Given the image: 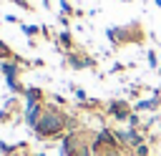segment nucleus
Listing matches in <instances>:
<instances>
[{"mask_svg":"<svg viewBox=\"0 0 161 156\" xmlns=\"http://www.w3.org/2000/svg\"><path fill=\"white\" fill-rule=\"evenodd\" d=\"M73 156H93V146H91V143L86 141V143H83L80 148H75V153H73Z\"/></svg>","mask_w":161,"mask_h":156,"instance_id":"obj_15","label":"nucleus"},{"mask_svg":"<svg viewBox=\"0 0 161 156\" xmlns=\"http://www.w3.org/2000/svg\"><path fill=\"white\" fill-rule=\"evenodd\" d=\"M13 5H18V8H23V10H28V13H33L35 8H33V3H28V0H10Z\"/></svg>","mask_w":161,"mask_h":156,"instance_id":"obj_18","label":"nucleus"},{"mask_svg":"<svg viewBox=\"0 0 161 156\" xmlns=\"http://www.w3.org/2000/svg\"><path fill=\"white\" fill-rule=\"evenodd\" d=\"M5 121H10V111L8 108H0V123H5Z\"/></svg>","mask_w":161,"mask_h":156,"instance_id":"obj_21","label":"nucleus"},{"mask_svg":"<svg viewBox=\"0 0 161 156\" xmlns=\"http://www.w3.org/2000/svg\"><path fill=\"white\" fill-rule=\"evenodd\" d=\"M146 58H148V68H153V70H156V68H158V53L151 48V50L146 53Z\"/></svg>","mask_w":161,"mask_h":156,"instance_id":"obj_14","label":"nucleus"},{"mask_svg":"<svg viewBox=\"0 0 161 156\" xmlns=\"http://www.w3.org/2000/svg\"><path fill=\"white\" fill-rule=\"evenodd\" d=\"M58 23H60V25H63V28H68V25H70V18H68V15H63V13H60V15H58Z\"/></svg>","mask_w":161,"mask_h":156,"instance_id":"obj_20","label":"nucleus"},{"mask_svg":"<svg viewBox=\"0 0 161 156\" xmlns=\"http://www.w3.org/2000/svg\"><path fill=\"white\" fill-rule=\"evenodd\" d=\"M60 13L63 15H75V10H73V5L68 0H60Z\"/></svg>","mask_w":161,"mask_h":156,"instance_id":"obj_17","label":"nucleus"},{"mask_svg":"<svg viewBox=\"0 0 161 156\" xmlns=\"http://www.w3.org/2000/svg\"><path fill=\"white\" fill-rule=\"evenodd\" d=\"M20 30H23V35L30 40V38H35V35L43 33V25H25V23H20Z\"/></svg>","mask_w":161,"mask_h":156,"instance_id":"obj_12","label":"nucleus"},{"mask_svg":"<svg viewBox=\"0 0 161 156\" xmlns=\"http://www.w3.org/2000/svg\"><path fill=\"white\" fill-rule=\"evenodd\" d=\"M5 23H20V20H18L15 15H5Z\"/></svg>","mask_w":161,"mask_h":156,"instance_id":"obj_24","label":"nucleus"},{"mask_svg":"<svg viewBox=\"0 0 161 156\" xmlns=\"http://www.w3.org/2000/svg\"><path fill=\"white\" fill-rule=\"evenodd\" d=\"M38 156H48V153H38Z\"/></svg>","mask_w":161,"mask_h":156,"instance_id":"obj_27","label":"nucleus"},{"mask_svg":"<svg viewBox=\"0 0 161 156\" xmlns=\"http://www.w3.org/2000/svg\"><path fill=\"white\" fill-rule=\"evenodd\" d=\"M23 98H25V106H35V103H43L45 93H43V88H38V86H28Z\"/></svg>","mask_w":161,"mask_h":156,"instance_id":"obj_9","label":"nucleus"},{"mask_svg":"<svg viewBox=\"0 0 161 156\" xmlns=\"http://www.w3.org/2000/svg\"><path fill=\"white\" fill-rule=\"evenodd\" d=\"M70 88H73V93H75L78 103H86V101H88V96H86V91H83V88H78V86H70Z\"/></svg>","mask_w":161,"mask_h":156,"instance_id":"obj_16","label":"nucleus"},{"mask_svg":"<svg viewBox=\"0 0 161 156\" xmlns=\"http://www.w3.org/2000/svg\"><path fill=\"white\" fill-rule=\"evenodd\" d=\"M43 111H45V103L25 106V113H23V121H25V126L35 128V126H38V121H40V116H43Z\"/></svg>","mask_w":161,"mask_h":156,"instance_id":"obj_6","label":"nucleus"},{"mask_svg":"<svg viewBox=\"0 0 161 156\" xmlns=\"http://www.w3.org/2000/svg\"><path fill=\"white\" fill-rule=\"evenodd\" d=\"M20 60H0V73L5 75V81H13L20 75Z\"/></svg>","mask_w":161,"mask_h":156,"instance_id":"obj_7","label":"nucleus"},{"mask_svg":"<svg viewBox=\"0 0 161 156\" xmlns=\"http://www.w3.org/2000/svg\"><path fill=\"white\" fill-rule=\"evenodd\" d=\"M123 68H126L123 63H113V68H111V73H118V70H123Z\"/></svg>","mask_w":161,"mask_h":156,"instance_id":"obj_22","label":"nucleus"},{"mask_svg":"<svg viewBox=\"0 0 161 156\" xmlns=\"http://www.w3.org/2000/svg\"><path fill=\"white\" fill-rule=\"evenodd\" d=\"M138 123H141V121H138V113L133 111V113H131V118H128V126H131V128H138Z\"/></svg>","mask_w":161,"mask_h":156,"instance_id":"obj_19","label":"nucleus"},{"mask_svg":"<svg viewBox=\"0 0 161 156\" xmlns=\"http://www.w3.org/2000/svg\"><path fill=\"white\" fill-rule=\"evenodd\" d=\"M153 3H156V5H158V8H161V0H153Z\"/></svg>","mask_w":161,"mask_h":156,"instance_id":"obj_26","label":"nucleus"},{"mask_svg":"<svg viewBox=\"0 0 161 156\" xmlns=\"http://www.w3.org/2000/svg\"><path fill=\"white\" fill-rule=\"evenodd\" d=\"M116 38H118V45H126V43H143V28L141 23H128V25H116Z\"/></svg>","mask_w":161,"mask_h":156,"instance_id":"obj_2","label":"nucleus"},{"mask_svg":"<svg viewBox=\"0 0 161 156\" xmlns=\"http://www.w3.org/2000/svg\"><path fill=\"white\" fill-rule=\"evenodd\" d=\"M158 108H161V96H151V98H143V101H136V103H133V111H136V113L158 111Z\"/></svg>","mask_w":161,"mask_h":156,"instance_id":"obj_8","label":"nucleus"},{"mask_svg":"<svg viewBox=\"0 0 161 156\" xmlns=\"http://www.w3.org/2000/svg\"><path fill=\"white\" fill-rule=\"evenodd\" d=\"M53 101H55V103H60V106H63V103H65V98H63V96H60V93H55V96H53Z\"/></svg>","mask_w":161,"mask_h":156,"instance_id":"obj_23","label":"nucleus"},{"mask_svg":"<svg viewBox=\"0 0 161 156\" xmlns=\"http://www.w3.org/2000/svg\"><path fill=\"white\" fill-rule=\"evenodd\" d=\"M116 138H118L121 146H131V148L146 143V141H143V133H141L138 128H116Z\"/></svg>","mask_w":161,"mask_h":156,"instance_id":"obj_5","label":"nucleus"},{"mask_svg":"<svg viewBox=\"0 0 161 156\" xmlns=\"http://www.w3.org/2000/svg\"><path fill=\"white\" fill-rule=\"evenodd\" d=\"M65 65L73 70H86V68H96V58L78 53V50H70V53H65Z\"/></svg>","mask_w":161,"mask_h":156,"instance_id":"obj_4","label":"nucleus"},{"mask_svg":"<svg viewBox=\"0 0 161 156\" xmlns=\"http://www.w3.org/2000/svg\"><path fill=\"white\" fill-rule=\"evenodd\" d=\"M55 43H58V50H60V48H63L65 53L75 50V48H73V35H70L68 30H60V33L55 35Z\"/></svg>","mask_w":161,"mask_h":156,"instance_id":"obj_10","label":"nucleus"},{"mask_svg":"<svg viewBox=\"0 0 161 156\" xmlns=\"http://www.w3.org/2000/svg\"><path fill=\"white\" fill-rule=\"evenodd\" d=\"M0 60H18V55L13 53V48L5 40H0Z\"/></svg>","mask_w":161,"mask_h":156,"instance_id":"obj_13","label":"nucleus"},{"mask_svg":"<svg viewBox=\"0 0 161 156\" xmlns=\"http://www.w3.org/2000/svg\"><path fill=\"white\" fill-rule=\"evenodd\" d=\"M123 3H131V0H123Z\"/></svg>","mask_w":161,"mask_h":156,"instance_id":"obj_29","label":"nucleus"},{"mask_svg":"<svg viewBox=\"0 0 161 156\" xmlns=\"http://www.w3.org/2000/svg\"><path fill=\"white\" fill-rule=\"evenodd\" d=\"M33 133L38 138H58V136H65L68 133V116L55 108V106H45L38 126L33 128Z\"/></svg>","mask_w":161,"mask_h":156,"instance_id":"obj_1","label":"nucleus"},{"mask_svg":"<svg viewBox=\"0 0 161 156\" xmlns=\"http://www.w3.org/2000/svg\"><path fill=\"white\" fill-rule=\"evenodd\" d=\"M33 65H35V68H43V65H45V60H40V58H35V60H33Z\"/></svg>","mask_w":161,"mask_h":156,"instance_id":"obj_25","label":"nucleus"},{"mask_svg":"<svg viewBox=\"0 0 161 156\" xmlns=\"http://www.w3.org/2000/svg\"><path fill=\"white\" fill-rule=\"evenodd\" d=\"M93 156H123L121 146H93Z\"/></svg>","mask_w":161,"mask_h":156,"instance_id":"obj_11","label":"nucleus"},{"mask_svg":"<svg viewBox=\"0 0 161 156\" xmlns=\"http://www.w3.org/2000/svg\"><path fill=\"white\" fill-rule=\"evenodd\" d=\"M106 111H108V116L116 118V121H128L131 113H133V108H131L128 101H123V98H113V101H108V103H106Z\"/></svg>","mask_w":161,"mask_h":156,"instance_id":"obj_3","label":"nucleus"},{"mask_svg":"<svg viewBox=\"0 0 161 156\" xmlns=\"http://www.w3.org/2000/svg\"><path fill=\"white\" fill-rule=\"evenodd\" d=\"M126 156H136V153H126Z\"/></svg>","mask_w":161,"mask_h":156,"instance_id":"obj_28","label":"nucleus"}]
</instances>
